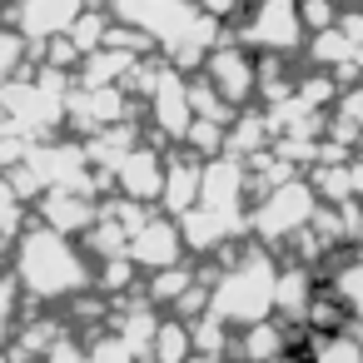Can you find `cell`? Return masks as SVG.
Returning a JSON list of instances; mask_svg holds the SVG:
<instances>
[{
  "instance_id": "9a60e30c",
  "label": "cell",
  "mask_w": 363,
  "mask_h": 363,
  "mask_svg": "<svg viewBox=\"0 0 363 363\" xmlns=\"http://www.w3.org/2000/svg\"><path fill=\"white\" fill-rule=\"evenodd\" d=\"M85 353H90V363H140L115 333H105V338H95V343H85Z\"/></svg>"
},
{
  "instance_id": "4fadbf2b",
  "label": "cell",
  "mask_w": 363,
  "mask_h": 363,
  "mask_svg": "<svg viewBox=\"0 0 363 363\" xmlns=\"http://www.w3.org/2000/svg\"><path fill=\"white\" fill-rule=\"evenodd\" d=\"M189 358H199V348H194V323L164 313V328H160V338H155V363H189Z\"/></svg>"
},
{
  "instance_id": "52a82bcc",
  "label": "cell",
  "mask_w": 363,
  "mask_h": 363,
  "mask_svg": "<svg viewBox=\"0 0 363 363\" xmlns=\"http://www.w3.org/2000/svg\"><path fill=\"white\" fill-rule=\"evenodd\" d=\"M130 259H135V269L145 274V279H155V274H164V269H179V264H189V244H184V229H179V219H169L164 209L130 239Z\"/></svg>"
},
{
  "instance_id": "8992f818",
  "label": "cell",
  "mask_w": 363,
  "mask_h": 363,
  "mask_svg": "<svg viewBox=\"0 0 363 363\" xmlns=\"http://www.w3.org/2000/svg\"><path fill=\"white\" fill-rule=\"evenodd\" d=\"M204 80L244 115V110H254V100H259V55L254 50H244L239 40H234V30H229V40L209 55V65H204Z\"/></svg>"
},
{
  "instance_id": "5b68a950",
  "label": "cell",
  "mask_w": 363,
  "mask_h": 363,
  "mask_svg": "<svg viewBox=\"0 0 363 363\" xmlns=\"http://www.w3.org/2000/svg\"><path fill=\"white\" fill-rule=\"evenodd\" d=\"M85 11H90L85 0H11V6H6V26L21 30V35L35 45V65H40V50H45L50 40L70 35Z\"/></svg>"
},
{
  "instance_id": "e0dca14e",
  "label": "cell",
  "mask_w": 363,
  "mask_h": 363,
  "mask_svg": "<svg viewBox=\"0 0 363 363\" xmlns=\"http://www.w3.org/2000/svg\"><path fill=\"white\" fill-rule=\"evenodd\" d=\"M85 6H90V11H105V6H110V0H85Z\"/></svg>"
},
{
  "instance_id": "277c9868",
  "label": "cell",
  "mask_w": 363,
  "mask_h": 363,
  "mask_svg": "<svg viewBox=\"0 0 363 363\" xmlns=\"http://www.w3.org/2000/svg\"><path fill=\"white\" fill-rule=\"evenodd\" d=\"M234 40L254 55H279V60L303 55L308 50V26H303L298 0H249V11L234 26Z\"/></svg>"
},
{
  "instance_id": "30bf717a",
  "label": "cell",
  "mask_w": 363,
  "mask_h": 363,
  "mask_svg": "<svg viewBox=\"0 0 363 363\" xmlns=\"http://www.w3.org/2000/svg\"><path fill=\"white\" fill-rule=\"evenodd\" d=\"M199 194H204V160H194L189 150H169V179H164V214L169 219H184L199 209Z\"/></svg>"
},
{
  "instance_id": "7c38bea8",
  "label": "cell",
  "mask_w": 363,
  "mask_h": 363,
  "mask_svg": "<svg viewBox=\"0 0 363 363\" xmlns=\"http://www.w3.org/2000/svg\"><path fill=\"white\" fill-rule=\"evenodd\" d=\"M199 264H179V269H164V274H155V279H145V298L155 303V308H164V313H174L179 303H184V294L199 284Z\"/></svg>"
},
{
  "instance_id": "6da1fadb",
  "label": "cell",
  "mask_w": 363,
  "mask_h": 363,
  "mask_svg": "<svg viewBox=\"0 0 363 363\" xmlns=\"http://www.w3.org/2000/svg\"><path fill=\"white\" fill-rule=\"evenodd\" d=\"M11 274L21 279L30 303H65L70 308L80 294L95 289V259L75 239L45 229L35 219H30V234L11 254Z\"/></svg>"
},
{
  "instance_id": "5bb4252c",
  "label": "cell",
  "mask_w": 363,
  "mask_h": 363,
  "mask_svg": "<svg viewBox=\"0 0 363 363\" xmlns=\"http://www.w3.org/2000/svg\"><path fill=\"white\" fill-rule=\"evenodd\" d=\"M189 105H194V120H214V125H234V120H239V110H234L204 75L189 80Z\"/></svg>"
},
{
  "instance_id": "7a4b0ae2",
  "label": "cell",
  "mask_w": 363,
  "mask_h": 363,
  "mask_svg": "<svg viewBox=\"0 0 363 363\" xmlns=\"http://www.w3.org/2000/svg\"><path fill=\"white\" fill-rule=\"evenodd\" d=\"M279 274H284V259L249 244L229 269H214L209 313L219 323H229L234 333H244L254 323H269L279 313Z\"/></svg>"
},
{
  "instance_id": "2e32d148",
  "label": "cell",
  "mask_w": 363,
  "mask_h": 363,
  "mask_svg": "<svg viewBox=\"0 0 363 363\" xmlns=\"http://www.w3.org/2000/svg\"><path fill=\"white\" fill-rule=\"evenodd\" d=\"M45 363H90V353H85V348H80V343L70 338V343H65V348H55V353H50Z\"/></svg>"
},
{
  "instance_id": "ac0fdd59",
  "label": "cell",
  "mask_w": 363,
  "mask_h": 363,
  "mask_svg": "<svg viewBox=\"0 0 363 363\" xmlns=\"http://www.w3.org/2000/svg\"><path fill=\"white\" fill-rule=\"evenodd\" d=\"M338 6H363V0H338Z\"/></svg>"
},
{
  "instance_id": "ba28073f",
  "label": "cell",
  "mask_w": 363,
  "mask_h": 363,
  "mask_svg": "<svg viewBox=\"0 0 363 363\" xmlns=\"http://www.w3.org/2000/svg\"><path fill=\"white\" fill-rule=\"evenodd\" d=\"M164 179H169V150H160V145L145 140V145L115 169V194L160 209V204H164Z\"/></svg>"
},
{
  "instance_id": "3957f363",
  "label": "cell",
  "mask_w": 363,
  "mask_h": 363,
  "mask_svg": "<svg viewBox=\"0 0 363 363\" xmlns=\"http://www.w3.org/2000/svg\"><path fill=\"white\" fill-rule=\"evenodd\" d=\"M318 214H323L318 189H313L308 179H294V184H284V189H274V194H264V199L254 204L249 229H254V244H259V249H269V254L284 259L289 244H294L298 234H308Z\"/></svg>"
},
{
  "instance_id": "8fae6325",
  "label": "cell",
  "mask_w": 363,
  "mask_h": 363,
  "mask_svg": "<svg viewBox=\"0 0 363 363\" xmlns=\"http://www.w3.org/2000/svg\"><path fill=\"white\" fill-rule=\"evenodd\" d=\"M274 150V130H269V115L264 110H244L234 125H229V160L239 164H254Z\"/></svg>"
},
{
  "instance_id": "d6986e66",
  "label": "cell",
  "mask_w": 363,
  "mask_h": 363,
  "mask_svg": "<svg viewBox=\"0 0 363 363\" xmlns=\"http://www.w3.org/2000/svg\"><path fill=\"white\" fill-rule=\"evenodd\" d=\"M189 363H214V358H189Z\"/></svg>"
},
{
  "instance_id": "9c48e42d",
  "label": "cell",
  "mask_w": 363,
  "mask_h": 363,
  "mask_svg": "<svg viewBox=\"0 0 363 363\" xmlns=\"http://www.w3.org/2000/svg\"><path fill=\"white\" fill-rule=\"evenodd\" d=\"M35 224H45V229H55V234H65V239L80 244V239L100 224V199L70 194V189H50V194L35 204Z\"/></svg>"
}]
</instances>
